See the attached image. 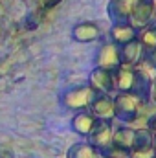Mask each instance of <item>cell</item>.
<instances>
[{
	"instance_id": "cell-1",
	"label": "cell",
	"mask_w": 156,
	"mask_h": 158,
	"mask_svg": "<svg viewBox=\"0 0 156 158\" xmlns=\"http://www.w3.org/2000/svg\"><path fill=\"white\" fill-rule=\"evenodd\" d=\"M143 101L142 98L134 96L132 92H117L114 98V114L116 119L121 123L130 125L132 121L142 116V109H143Z\"/></svg>"
},
{
	"instance_id": "cell-2",
	"label": "cell",
	"mask_w": 156,
	"mask_h": 158,
	"mask_svg": "<svg viewBox=\"0 0 156 158\" xmlns=\"http://www.w3.org/2000/svg\"><path fill=\"white\" fill-rule=\"evenodd\" d=\"M96 90L90 85H77L72 88H66L64 92H61L59 96V103L72 112H81V110H88L92 99L96 98Z\"/></svg>"
},
{
	"instance_id": "cell-3",
	"label": "cell",
	"mask_w": 156,
	"mask_h": 158,
	"mask_svg": "<svg viewBox=\"0 0 156 158\" xmlns=\"http://www.w3.org/2000/svg\"><path fill=\"white\" fill-rule=\"evenodd\" d=\"M154 17V0H136L129 15V24L140 33L153 24Z\"/></svg>"
},
{
	"instance_id": "cell-4",
	"label": "cell",
	"mask_w": 156,
	"mask_h": 158,
	"mask_svg": "<svg viewBox=\"0 0 156 158\" xmlns=\"http://www.w3.org/2000/svg\"><path fill=\"white\" fill-rule=\"evenodd\" d=\"M94 64L97 68H105V70H116L117 66H121V59H119V46L114 42H103L94 57Z\"/></svg>"
},
{
	"instance_id": "cell-5",
	"label": "cell",
	"mask_w": 156,
	"mask_h": 158,
	"mask_svg": "<svg viewBox=\"0 0 156 158\" xmlns=\"http://www.w3.org/2000/svg\"><path fill=\"white\" fill-rule=\"evenodd\" d=\"M88 110L99 119V121H114V98L110 94H96V98L92 99Z\"/></svg>"
},
{
	"instance_id": "cell-6",
	"label": "cell",
	"mask_w": 156,
	"mask_h": 158,
	"mask_svg": "<svg viewBox=\"0 0 156 158\" xmlns=\"http://www.w3.org/2000/svg\"><path fill=\"white\" fill-rule=\"evenodd\" d=\"M88 85L97 92V94H112L114 92V79L112 72L105 68L94 66V70L88 76Z\"/></svg>"
},
{
	"instance_id": "cell-7",
	"label": "cell",
	"mask_w": 156,
	"mask_h": 158,
	"mask_svg": "<svg viewBox=\"0 0 156 158\" xmlns=\"http://www.w3.org/2000/svg\"><path fill=\"white\" fill-rule=\"evenodd\" d=\"M97 121H99V119L96 118L90 110H81V112H76V114H74L70 125H72V131H74L76 134L83 136V138H88V136L92 134V131L96 129Z\"/></svg>"
},
{
	"instance_id": "cell-8",
	"label": "cell",
	"mask_w": 156,
	"mask_h": 158,
	"mask_svg": "<svg viewBox=\"0 0 156 158\" xmlns=\"http://www.w3.org/2000/svg\"><path fill=\"white\" fill-rule=\"evenodd\" d=\"M72 39L77 40V42H94V40L101 39V28L97 22H90V20H84V22H79L72 28Z\"/></svg>"
},
{
	"instance_id": "cell-9",
	"label": "cell",
	"mask_w": 156,
	"mask_h": 158,
	"mask_svg": "<svg viewBox=\"0 0 156 158\" xmlns=\"http://www.w3.org/2000/svg\"><path fill=\"white\" fill-rule=\"evenodd\" d=\"M112 132H114L112 121H97L96 129L88 136V143H92L94 147H97L101 151V149H105L112 143Z\"/></svg>"
},
{
	"instance_id": "cell-10",
	"label": "cell",
	"mask_w": 156,
	"mask_h": 158,
	"mask_svg": "<svg viewBox=\"0 0 156 158\" xmlns=\"http://www.w3.org/2000/svg\"><path fill=\"white\" fill-rule=\"evenodd\" d=\"M134 4H136V0H109L107 15L112 20V24L129 22V15H130V9Z\"/></svg>"
},
{
	"instance_id": "cell-11",
	"label": "cell",
	"mask_w": 156,
	"mask_h": 158,
	"mask_svg": "<svg viewBox=\"0 0 156 158\" xmlns=\"http://www.w3.org/2000/svg\"><path fill=\"white\" fill-rule=\"evenodd\" d=\"M145 55V52H143V48H142V44H140V40L134 39L130 40V42H127V44H123V46H119V59H121V64L123 66H136L140 61H142V57Z\"/></svg>"
},
{
	"instance_id": "cell-12",
	"label": "cell",
	"mask_w": 156,
	"mask_h": 158,
	"mask_svg": "<svg viewBox=\"0 0 156 158\" xmlns=\"http://www.w3.org/2000/svg\"><path fill=\"white\" fill-rule=\"evenodd\" d=\"M112 79H114V92H132L134 68L121 64L116 70H112Z\"/></svg>"
},
{
	"instance_id": "cell-13",
	"label": "cell",
	"mask_w": 156,
	"mask_h": 158,
	"mask_svg": "<svg viewBox=\"0 0 156 158\" xmlns=\"http://www.w3.org/2000/svg\"><path fill=\"white\" fill-rule=\"evenodd\" d=\"M138 37V31L129 24V22H119V24H112L110 31H109V39L110 42H114L117 46H123L130 40H134Z\"/></svg>"
},
{
	"instance_id": "cell-14",
	"label": "cell",
	"mask_w": 156,
	"mask_h": 158,
	"mask_svg": "<svg viewBox=\"0 0 156 158\" xmlns=\"http://www.w3.org/2000/svg\"><path fill=\"white\" fill-rule=\"evenodd\" d=\"M112 145L119 151H132L134 147V129L129 125H121L112 132Z\"/></svg>"
},
{
	"instance_id": "cell-15",
	"label": "cell",
	"mask_w": 156,
	"mask_h": 158,
	"mask_svg": "<svg viewBox=\"0 0 156 158\" xmlns=\"http://www.w3.org/2000/svg\"><path fill=\"white\" fill-rule=\"evenodd\" d=\"M66 158H105V156L92 143H88V142H77V143L70 145V149L66 153Z\"/></svg>"
},
{
	"instance_id": "cell-16",
	"label": "cell",
	"mask_w": 156,
	"mask_h": 158,
	"mask_svg": "<svg viewBox=\"0 0 156 158\" xmlns=\"http://www.w3.org/2000/svg\"><path fill=\"white\" fill-rule=\"evenodd\" d=\"M151 85H153V79L147 77L145 74H142L140 70L134 68V85H132V94L134 96H138L142 99H149Z\"/></svg>"
},
{
	"instance_id": "cell-17",
	"label": "cell",
	"mask_w": 156,
	"mask_h": 158,
	"mask_svg": "<svg viewBox=\"0 0 156 158\" xmlns=\"http://www.w3.org/2000/svg\"><path fill=\"white\" fill-rule=\"evenodd\" d=\"M136 39L140 40V44H142V48H143L145 53H151L153 50H156V31L151 26L145 28V30H142Z\"/></svg>"
},
{
	"instance_id": "cell-18",
	"label": "cell",
	"mask_w": 156,
	"mask_h": 158,
	"mask_svg": "<svg viewBox=\"0 0 156 158\" xmlns=\"http://www.w3.org/2000/svg\"><path fill=\"white\" fill-rule=\"evenodd\" d=\"M151 145H153L151 129H149V127H138V129H134V147H132V149H138V147H151Z\"/></svg>"
},
{
	"instance_id": "cell-19",
	"label": "cell",
	"mask_w": 156,
	"mask_h": 158,
	"mask_svg": "<svg viewBox=\"0 0 156 158\" xmlns=\"http://www.w3.org/2000/svg\"><path fill=\"white\" fill-rule=\"evenodd\" d=\"M129 158H156V149L151 147H138L129 151Z\"/></svg>"
},
{
	"instance_id": "cell-20",
	"label": "cell",
	"mask_w": 156,
	"mask_h": 158,
	"mask_svg": "<svg viewBox=\"0 0 156 158\" xmlns=\"http://www.w3.org/2000/svg\"><path fill=\"white\" fill-rule=\"evenodd\" d=\"M147 127L151 129V134H153V147L156 149V114H154V116H153L151 119H149Z\"/></svg>"
},
{
	"instance_id": "cell-21",
	"label": "cell",
	"mask_w": 156,
	"mask_h": 158,
	"mask_svg": "<svg viewBox=\"0 0 156 158\" xmlns=\"http://www.w3.org/2000/svg\"><path fill=\"white\" fill-rule=\"evenodd\" d=\"M0 158H15V155H13V151L9 147L0 145Z\"/></svg>"
},
{
	"instance_id": "cell-22",
	"label": "cell",
	"mask_w": 156,
	"mask_h": 158,
	"mask_svg": "<svg viewBox=\"0 0 156 158\" xmlns=\"http://www.w3.org/2000/svg\"><path fill=\"white\" fill-rule=\"evenodd\" d=\"M149 99H151V101L156 105V79L153 81V85H151V94H149Z\"/></svg>"
},
{
	"instance_id": "cell-23",
	"label": "cell",
	"mask_w": 156,
	"mask_h": 158,
	"mask_svg": "<svg viewBox=\"0 0 156 158\" xmlns=\"http://www.w3.org/2000/svg\"><path fill=\"white\" fill-rule=\"evenodd\" d=\"M147 57H149V59H151V63H153V64H154V68H156V50H153V52H151V53H147Z\"/></svg>"
},
{
	"instance_id": "cell-24",
	"label": "cell",
	"mask_w": 156,
	"mask_h": 158,
	"mask_svg": "<svg viewBox=\"0 0 156 158\" xmlns=\"http://www.w3.org/2000/svg\"><path fill=\"white\" fill-rule=\"evenodd\" d=\"M0 37H2V24H0Z\"/></svg>"
},
{
	"instance_id": "cell-25",
	"label": "cell",
	"mask_w": 156,
	"mask_h": 158,
	"mask_svg": "<svg viewBox=\"0 0 156 158\" xmlns=\"http://www.w3.org/2000/svg\"><path fill=\"white\" fill-rule=\"evenodd\" d=\"M154 15H156V0H154Z\"/></svg>"
}]
</instances>
